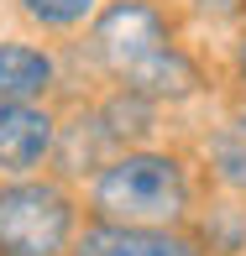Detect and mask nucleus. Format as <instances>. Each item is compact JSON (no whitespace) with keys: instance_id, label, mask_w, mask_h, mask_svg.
<instances>
[{"instance_id":"1","label":"nucleus","mask_w":246,"mask_h":256,"mask_svg":"<svg viewBox=\"0 0 246 256\" xmlns=\"http://www.w3.org/2000/svg\"><path fill=\"white\" fill-rule=\"evenodd\" d=\"M95 209L110 225H178L189 209V178L162 152H126L100 168Z\"/></svg>"},{"instance_id":"2","label":"nucleus","mask_w":246,"mask_h":256,"mask_svg":"<svg viewBox=\"0 0 246 256\" xmlns=\"http://www.w3.org/2000/svg\"><path fill=\"white\" fill-rule=\"evenodd\" d=\"M74 236V199L58 183L0 188V256H58Z\"/></svg>"},{"instance_id":"9","label":"nucleus","mask_w":246,"mask_h":256,"mask_svg":"<svg viewBox=\"0 0 246 256\" xmlns=\"http://www.w3.org/2000/svg\"><path fill=\"white\" fill-rule=\"evenodd\" d=\"M21 10L42 26H79L95 10V0H21Z\"/></svg>"},{"instance_id":"6","label":"nucleus","mask_w":246,"mask_h":256,"mask_svg":"<svg viewBox=\"0 0 246 256\" xmlns=\"http://www.w3.org/2000/svg\"><path fill=\"white\" fill-rule=\"evenodd\" d=\"M131 94H142V100H189L194 89H199V68L189 63V52H178V48H162L157 58H147L142 68H136L131 78H121Z\"/></svg>"},{"instance_id":"7","label":"nucleus","mask_w":246,"mask_h":256,"mask_svg":"<svg viewBox=\"0 0 246 256\" xmlns=\"http://www.w3.org/2000/svg\"><path fill=\"white\" fill-rule=\"evenodd\" d=\"M53 84V58L27 42H0V104H32Z\"/></svg>"},{"instance_id":"10","label":"nucleus","mask_w":246,"mask_h":256,"mask_svg":"<svg viewBox=\"0 0 246 256\" xmlns=\"http://www.w3.org/2000/svg\"><path fill=\"white\" fill-rule=\"evenodd\" d=\"M194 6H199V10H209V16H236L246 0H194Z\"/></svg>"},{"instance_id":"12","label":"nucleus","mask_w":246,"mask_h":256,"mask_svg":"<svg viewBox=\"0 0 246 256\" xmlns=\"http://www.w3.org/2000/svg\"><path fill=\"white\" fill-rule=\"evenodd\" d=\"M241 131H246V120H241Z\"/></svg>"},{"instance_id":"8","label":"nucleus","mask_w":246,"mask_h":256,"mask_svg":"<svg viewBox=\"0 0 246 256\" xmlns=\"http://www.w3.org/2000/svg\"><path fill=\"white\" fill-rule=\"evenodd\" d=\"M100 126L110 142H131V136H147L152 131V100L131 94V89H121L110 104L100 110Z\"/></svg>"},{"instance_id":"5","label":"nucleus","mask_w":246,"mask_h":256,"mask_svg":"<svg viewBox=\"0 0 246 256\" xmlns=\"http://www.w3.org/2000/svg\"><path fill=\"white\" fill-rule=\"evenodd\" d=\"M53 115L37 104H0V172H27L53 152Z\"/></svg>"},{"instance_id":"4","label":"nucleus","mask_w":246,"mask_h":256,"mask_svg":"<svg viewBox=\"0 0 246 256\" xmlns=\"http://www.w3.org/2000/svg\"><path fill=\"white\" fill-rule=\"evenodd\" d=\"M79 256H204V251L194 236H183L173 225H110V220H100L84 230Z\"/></svg>"},{"instance_id":"3","label":"nucleus","mask_w":246,"mask_h":256,"mask_svg":"<svg viewBox=\"0 0 246 256\" xmlns=\"http://www.w3.org/2000/svg\"><path fill=\"white\" fill-rule=\"evenodd\" d=\"M89 48H95V58L115 78H131L147 58L173 48V32H168V21H162L157 6H147V0H115V6L95 21Z\"/></svg>"},{"instance_id":"11","label":"nucleus","mask_w":246,"mask_h":256,"mask_svg":"<svg viewBox=\"0 0 246 256\" xmlns=\"http://www.w3.org/2000/svg\"><path fill=\"white\" fill-rule=\"evenodd\" d=\"M236 63H241V78H246V37H241V58H236Z\"/></svg>"}]
</instances>
